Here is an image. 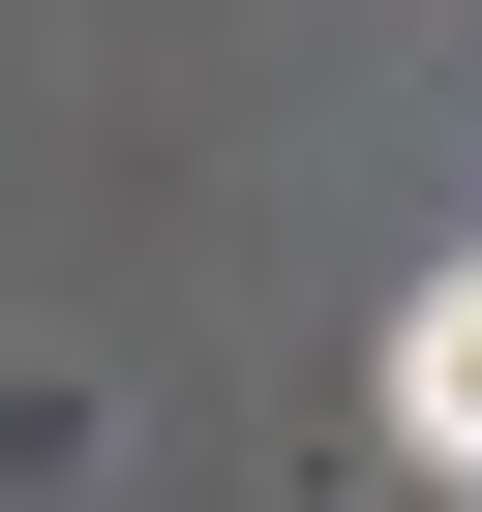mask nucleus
I'll return each mask as SVG.
<instances>
[{"label":"nucleus","instance_id":"nucleus-1","mask_svg":"<svg viewBox=\"0 0 482 512\" xmlns=\"http://www.w3.org/2000/svg\"><path fill=\"white\" fill-rule=\"evenodd\" d=\"M392 422H422V452H452V482H482V241H452V272H422V302H392Z\"/></svg>","mask_w":482,"mask_h":512}]
</instances>
